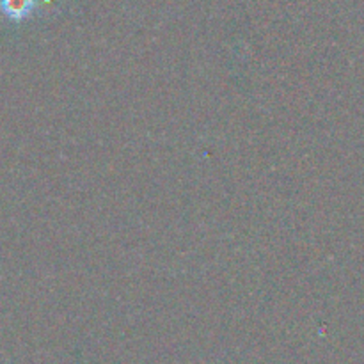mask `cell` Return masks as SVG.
<instances>
[{
    "label": "cell",
    "mask_w": 364,
    "mask_h": 364,
    "mask_svg": "<svg viewBox=\"0 0 364 364\" xmlns=\"http://www.w3.org/2000/svg\"><path fill=\"white\" fill-rule=\"evenodd\" d=\"M0 9L11 20H21L34 9V0H0Z\"/></svg>",
    "instance_id": "6da1fadb"
}]
</instances>
